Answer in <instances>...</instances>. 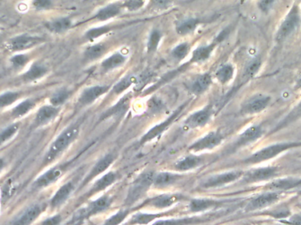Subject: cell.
I'll return each mask as SVG.
<instances>
[{
    "instance_id": "obj_1",
    "label": "cell",
    "mask_w": 301,
    "mask_h": 225,
    "mask_svg": "<svg viewBox=\"0 0 301 225\" xmlns=\"http://www.w3.org/2000/svg\"><path fill=\"white\" fill-rule=\"evenodd\" d=\"M301 13L300 5L294 3L290 9L287 14L285 15L278 29L276 31L275 40L277 42H284L292 33L297 29L301 24Z\"/></svg>"
},
{
    "instance_id": "obj_2",
    "label": "cell",
    "mask_w": 301,
    "mask_h": 225,
    "mask_svg": "<svg viewBox=\"0 0 301 225\" xmlns=\"http://www.w3.org/2000/svg\"><path fill=\"white\" fill-rule=\"evenodd\" d=\"M300 144L301 143H298V142H277V143L267 146L264 149L258 150L249 158H247L245 160V163L254 165V164H259L264 161H268L273 158H276V156L283 153L285 150H290Z\"/></svg>"
},
{
    "instance_id": "obj_3",
    "label": "cell",
    "mask_w": 301,
    "mask_h": 225,
    "mask_svg": "<svg viewBox=\"0 0 301 225\" xmlns=\"http://www.w3.org/2000/svg\"><path fill=\"white\" fill-rule=\"evenodd\" d=\"M154 177V173L151 171L146 172L142 175L139 176L130 188L128 196L126 198V203L128 205H132L140 200L143 196L146 195V193L150 186L153 184Z\"/></svg>"
},
{
    "instance_id": "obj_4",
    "label": "cell",
    "mask_w": 301,
    "mask_h": 225,
    "mask_svg": "<svg viewBox=\"0 0 301 225\" xmlns=\"http://www.w3.org/2000/svg\"><path fill=\"white\" fill-rule=\"evenodd\" d=\"M78 133H79V128L77 126H72L71 128L64 130L63 133L56 139V141L50 147V150L47 153L44 159L45 163L52 161L57 156H59V153H61L64 149H66L68 145L74 140Z\"/></svg>"
},
{
    "instance_id": "obj_5",
    "label": "cell",
    "mask_w": 301,
    "mask_h": 225,
    "mask_svg": "<svg viewBox=\"0 0 301 225\" xmlns=\"http://www.w3.org/2000/svg\"><path fill=\"white\" fill-rule=\"evenodd\" d=\"M271 97L267 94L257 93L244 102L241 107V112L246 115H251L263 112L271 104Z\"/></svg>"
},
{
    "instance_id": "obj_6",
    "label": "cell",
    "mask_w": 301,
    "mask_h": 225,
    "mask_svg": "<svg viewBox=\"0 0 301 225\" xmlns=\"http://www.w3.org/2000/svg\"><path fill=\"white\" fill-rule=\"evenodd\" d=\"M278 169L274 167H265L255 168L247 171L243 176V180L246 183H256L264 180L271 179L277 174Z\"/></svg>"
},
{
    "instance_id": "obj_7",
    "label": "cell",
    "mask_w": 301,
    "mask_h": 225,
    "mask_svg": "<svg viewBox=\"0 0 301 225\" xmlns=\"http://www.w3.org/2000/svg\"><path fill=\"white\" fill-rule=\"evenodd\" d=\"M280 198V192L276 191H268L258 196H255L249 201L247 205V211H254L257 209H262L276 203Z\"/></svg>"
},
{
    "instance_id": "obj_8",
    "label": "cell",
    "mask_w": 301,
    "mask_h": 225,
    "mask_svg": "<svg viewBox=\"0 0 301 225\" xmlns=\"http://www.w3.org/2000/svg\"><path fill=\"white\" fill-rule=\"evenodd\" d=\"M223 137L217 132H211V133L206 135L205 137L199 139L198 141L193 143L189 147V150H193L195 152L202 151V150H211L217 145L221 143Z\"/></svg>"
},
{
    "instance_id": "obj_9",
    "label": "cell",
    "mask_w": 301,
    "mask_h": 225,
    "mask_svg": "<svg viewBox=\"0 0 301 225\" xmlns=\"http://www.w3.org/2000/svg\"><path fill=\"white\" fill-rule=\"evenodd\" d=\"M243 175L242 171H229L218 175L210 177L203 183V187L205 188H217L226 184L234 182Z\"/></svg>"
},
{
    "instance_id": "obj_10",
    "label": "cell",
    "mask_w": 301,
    "mask_h": 225,
    "mask_svg": "<svg viewBox=\"0 0 301 225\" xmlns=\"http://www.w3.org/2000/svg\"><path fill=\"white\" fill-rule=\"evenodd\" d=\"M42 40L38 36H32L30 34H22L13 38L10 42V47L13 51L28 50L32 47L37 45Z\"/></svg>"
},
{
    "instance_id": "obj_11",
    "label": "cell",
    "mask_w": 301,
    "mask_h": 225,
    "mask_svg": "<svg viewBox=\"0 0 301 225\" xmlns=\"http://www.w3.org/2000/svg\"><path fill=\"white\" fill-rule=\"evenodd\" d=\"M262 135H263V128L261 125L250 126L243 133L241 134L237 144L241 146L255 142V140L262 137Z\"/></svg>"
},
{
    "instance_id": "obj_12",
    "label": "cell",
    "mask_w": 301,
    "mask_h": 225,
    "mask_svg": "<svg viewBox=\"0 0 301 225\" xmlns=\"http://www.w3.org/2000/svg\"><path fill=\"white\" fill-rule=\"evenodd\" d=\"M180 111L181 110H177V111L174 112V114L172 116L169 117L166 121L161 122L159 125L155 126L153 129H150V131L147 132V135L145 137H143L141 142H149L150 140H152V139H154L157 137H159V135L162 133L165 129H167L173 121H175V119L177 117V115L180 113Z\"/></svg>"
},
{
    "instance_id": "obj_13",
    "label": "cell",
    "mask_w": 301,
    "mask_h": 225,
    "mask_svg": "<svg viewBox=\"0 0 301 225\" xmlns=\"http://www.w3.org/2000/svg\"><path fill=\"white\" fill-rule=\"evenodd\" d=\"M211 118V111L209 109H205L196 112L188 117L186 121V125L188 128H198L205 126Z\"/></svg>"
},
{
    "instance_id": "obj_14",
    "label": "cell",
    "mask_w": 301,
    "mask_h": 225,
    "mask_svg": "<svg viewBox=\"0 0 301 225\" xmlns=\"http://www.w3.org/2000/svg\"><path fill=\"white\" fill-rule=\"evenodd\" d=\"M107 90H108L107 86H101V85L88 88L81 94L80 102L82 105L91 104L94 100H97V98L104 94L105 92H107Z\"/></svg>"
},
{
    "instance_id": "obj_15",
    "label": "cell",
    "mask_w": 301,
    "mask_h": 225,
    "mask_svg": "<svg viewBox=\"0 0 301 225\" xmlns=\"http://www.w3.org/2000/svg\"><path fill=\"white\" fill-rule=\"evenodd\" d=\"M300 183V180L294 178H284V179H275L271 183L268 184L266 188L270 191L281 192L293 188Z\"/></svg>"
},
{
    "instance_id": "obj_16",
    "label": "cell",
    "mask_w": 301,
    "mask_h": 225,
    "mask_svg": "<svg viewBox=\"0 0 301 225\" xmlns=\"http://www.w3.org/2000/svg\"><path fill=\"white\" fill-rule=\"evenodd\" d=\"M61 175H62V170L60 168H53L50 171H46L42 176H40L35 181V185L38 188H45L50 184L57 181Z\"/></svg>"
},
{
    "instance_id": "obj_17",
    "label": "cell",
    "mask_w": 301,
    "mask_h": 225,
    "mask_svg": "<svg viewBox=\"0 0 301 225\" xmlns=\"http://www.w3.org/2000/svg\"><path fill=\"white\" fill-rule=\"evenodd\" d=\"M211 83V76L209 74H204L199 76L196 80H193L192 83L189 84V90L195 94H201L209 88Z\"/></svg>"
},
{
    "instance_id": "obj_18",
    "label": "cell",
    "mask_w": 301,
    "mask_h": 225,
    "mask_svg": "<svg viewBox=\"0 0 301 225\" xmlns=\"http://www.w3.org/2000/svg\"><path fill=\"white\" fill-rule=\"evenodd\" d=\"M181 198V196L164 195V196H156L154 198L150 199L149 203L158 209H166L175 204L176 201L180 200Z\"/></svg>"
},
{
    "instance_id": "obj_19",
    "label": "cell",
    "mask_w": 301,
    "mask_h": 225,
    "mask_svg": "<svg viewBox=\"0 0 301 225\" xmlns=\"http://www.w3.org/2000/svg\"><path fill=\"white\" fill-rule=\"evenodd\" d=\"M112 203V199L109 196H102L96 200H94L87 209V216H92L96 215L98 213L104 211L105 209H108Z\"/></svg>"
},
{
    "instance_id": "obj_20",
    "label": "cell",
    "mask_w": 301,
    "mask_h": 225,
    "mask_svg": "<svg viewBox=\"0 0 301 225\" xmlns=\"http://www.w3.org/2000/svg\"><path fill=\"white\" fill-rule=\"evenodd\" d=\"M181 178V176L177 174H173L169 172H160L159 174L155 175L153 185L156 188H167L176 184Z\"/></svg>"
},
{
    "instance_id": "obj_21",
    "label": "cell",
    "mask_w": 301,
    "mask_h": 225,
    "mask_svg": "<svg viewBox=\"0 0 301 225\" xmlns=\"http://www.w3.org/2000/svg\"><path fill=\"white\" fill-rule=\"evenodd\" d=\"M57 114H58V109L55 107H50V106L42 107V109H40L38 111L35 122L37 125H44L52 119H54Z\"/></svg>"
},
{
    "instance_id": "obj_22",
    "label": "cell",
    "mask_w": 301,
    "mask_h": 225,
    "mask_svg": "<svg viewBox=\"0 0 301 225\" xmlns=\"http://www.w3.org/2000/svg\"><path fill=\"white\" fill-rule=\"evenodd\" d=\"M73 190V185L71 182L63 185L62 188H59V191L55 195L54 197L51 200V206L53 208L59 207L63 204V202L67 200V198L71 195V191Z\"/></svg>"
},
{
    "instance_id": "obj_23",
    "label": "cell",
    "mask_w": 301,
    "mask_h": 225,
    "mask_svg": "<svg viewBox=\"0 0 301 225\" xmlns=\"http://www.w3.org/2000/svg\"><path fill=\"white\" fill-rule=\"evenodd\" d=\"M114 161V156L112 154H108L105 156L104 158L100 159L99 162L97 163L96 166L93 167L91 172L89 173L87 180H91L94 177L100 175L103 171H106L109 168Z\"/></svg>"
},
{
    "instance_id": "obj_24",
    "label": "cell",
    "mask_w": 301,
    "mask_h": 225,
    "mask_svg": "<svg viewBox=\"0 0 301 225\" xmlns=\"http://www.w3.org/2000/svg\"><path fill=\"white\" fill-rule=\"evenodd\" d=\"M201 164H202V159L200 157L192 155L178 160L175 167L179 171H188L200 166Z\"/></svg>"
},
{
    "instance_id": "obj_25",
    "label": "cell",
    "mask_w": 301,
    "mask_h": 225,
    "mask_svg": "<svg viewBox=\"0 0 301 225\" xmlns=\"http://www.w3.org/2000/svg\"><path fill=\"white\" fill-rule=\"evenodd\" d=\"M117 176L115 172H109L107 174H105L102 178H100L98 181L95 182L93 185L92 189H91V195L96 194V193L100 192L102 190H104L107 188H109V186H111L112 184L117 180Z\"/></svg>"
},
{
    "instance_id": "obj_26",
    "label": "cell",
    "mask_w": 301,
    "mask_h": 225,
    "mask_svg": "<svg viewBox=\"0 0 301 225\" xmlns=\"http://www.w3.org/2000/svg\"><path fill=\"white\" fill-rule=\"evenodd\" d=\"M41 213V208L35 205L31 207L30 209H28L22 216L21 218H19L13 225H30V224H32L36 218L38 216L40 215Z\"/></svg>"
},
{
    "instance_id": "obj_27",
    "label": "cell",
    "mask_w": 301,
    "mask_h": 225,
    "mask_svg": "<svg viewBox=\"0 0 301 225\" xmlns=\"http://www.w3.org/2000/svg\"><path fill=\"white\" fill-rule=\"evenodd\" d=\"M301 118V100L298 103L294 108H293L288 114L284 117L283 121H281L279 124H277L275 131L278 129H283L284 127L293 123L294 121H298L299 119Z\"/></svg>"
},
{
    "instance_id": "obj_28",
    "label": "cell",
    "mask_w": 301,
    "mask_h": 225,
    "mask_svg": "<svg viewBox=\"0 0 301 225\" xmlns=\"http://www.w3.org/2000/svg\"><path fill=\"white\" fill-rule=\"evenodd\" d=\"M71 22L67 18H62L56 21H50L47 23L46 27L48 29L50 30L53 33H63L64 31L69 29L71 28Z\"/></svg>"
},
{
    "instance_id": "obj_29",
    "label": "cell",
    "mask_w": 301,
    "mask_h": 225,
    "mask_svg": "<svg viewBox=\"0 0 301 225\" xmlns=\"http://www.w3.org/2000/svg\"><path fill=\"white\" fill-rule=\"evenodd\" d=\"M216 46V43H211L208 46L201 47L195 50L193 54L192 61L194 63H202L209 58Z\"/></svg>"
},
{
    "instance_id": "obj_30",
    "label": "cell",
    "mask_w": 301,
    "mask_h": 225,
    "mask_svg": "<svg viewBox=\"0 0 301 225\" xmlns=\"http://www.w3.org/2000/svg\"><path fill=\"white\" fill-rule=\"evenodd\" d=\"M217 205L215 200L209 199H194L189 204V209L193 212H200L212 208Z\"/></svg>"
},
{
    "instance_id": "obj_31",
    "label": "cell",
    "mask_w": 301,
    "mask_h": 225,
    "mask_svg": "<svg viewBox=\"0 0 301 225\" xmlns=\"http://www.w3.org/2000/svg\"><path fill=\"white\" fill-rule=\"evenodd\" d=\"M125 62V57L121 54H114L103 61L101 64L102 69L106 71H111L117 67L121 66Z\"/></svg>"
},
{
    "instance_id": "obj_32",
    "label": "cell",
    "mask_w": 301,
    "mask_h": 225,
    "mask_svg": "<svg viewBox=\"0 0 301 225\" xmlns=\"http://www.w3.org/2000/svg\"><path fill=\"white\" fill-rule=\"evenodd\" d=\"M120 13V6L117 4H109L103 9L99 11L96 14L97 20L104 21L109 20L113 17L117 16Z\"/></svg>"
},
{
    "instance_id": "obj_33",
    "label": "cell",
    "mask_w": 301,
    "mask_h": 225,
    "mask_svg": "<svg viewBox=\"0 0 301 225\" xmlns=\"http://www.w3.org/2000/svg\"><path fill=\"white\" fill-rule=\"evenodd\" d=\"M47 69L40 64H33V66L30 68V71L26 72L23 79L25 81H33V80H39L46 74Z\"/></svg>"
},
{
    "instance_id": "obj_34",
    "label": "cell",
    "mask_w": 301,
    "mask_h": 225,
    "mask_svg": "<svg viewBox=\"0 0 301 225\" xmlns=\"http://www.w3.org/2000/svg\"><path fill=\"white\" fill-rule=\"evenodd\" d=\"M234 69L232 64H225L216 73L217 80L222 84L228 83L234 77Z\"/></svg>"
},
{
    "instance_id": "obj_35",
    "label": "cell",
    "mask_w": 301,
    "mask_h": 225,
    "mask_svg": "<svg viewBox=\"0 0 301 225\" xmlns=\"http://www.w3.org/2000/svg\"><path fill=\"white\" fill-rule=\"evenodd\" d=\"M202 221L197 217H187V218H178V219H167V220H160L155 223L152 225H190L197 224Z\"/></svg>"
},
{
    "instance_id": "obj_36",
    "label": "cell",
    "mask_w": 301,
    "mask_h": 225,
    "mask_svg": "<svg viewBox=\"0 0 301 225\" xmlns=\"http://www.w3.org/2000/svg\"><path fill=\"white\" fill-rule=\"evenodd\" d=\"M197 24H198V21L197 20H194V19L187 20L177 26L176 31L181 35H185L194 31L197 28Z\"/></svg>"
},
{
    "instance_id": "obj_37",
    "label": "cell",
    "mask_w": 301,
    "mask_h": 225,
    "mask_svg": "<svg viewBox=\"0 0 301 225\" xmlns=\"http://www.w3.org/2000/svg\"><path fill=\"white\" fill-rule=\"evenodd\" d=\"M262 65V62H261V59L255 58L254 60H252L251 62L248 63L245 71H244V77L247 78V79H251V78H254L255 74L259 71L260 68Z\"/></svg>"
},
{
    "instance_id": "obj_38",
    "label": "cell",
    "mask_w": 301,
    "mask_h": 225,
    "mask_svg": "<svg viewBox=\"0 0 301 225\" xmlns=\"http://www.w3.org/2000/svg\"><path fill=\"white\" fill-rule=\"evenodd\" d=\"M105 46L103 44H96L93 46L89 47L88 50L85 52V56L89 60H94L99 58L101 55L104 53Z\"/></svg>"
},
{
    "instance_id": "obj_39",
    "label": "cell",
    "mask_w": 301,
    "mask_h": 225,
    "mask_svg": "<svg viewBox=\"0 0 301 225\" xmlns=\"http://www.w3.org/2000/svg\"><path fill=\"white\" fill-rule=\"evenodd\" d=\"M33 107V102L32 100H28L21 102L18 105L15 109H13V114L15 117H21L25 115L26 113L30 112Z\"/></svg>"
},
{
    "instance_id": "obj_40",
    "label": "cell",
    "mask_w": 301,
    "mask_h": 225,
    "mask_svg": "<svg viewBox=\"0 0 301 225\" xmlns=\"http://www.w3.org/2000/svg\"><path fill=\"white\" fill-rule=\"evenodd\" d=\"M136 82V78L135 77H126L123 80H121L120 82L115 85L114 87V92H116L117 94L121 93L122 92H124L125 90H127L128 88L130 87L131 84H133Z\"/></svg>"
},
{
    "instance_id": "obj_41",
    "label": "cell",
    "mask_w": 301,
    "mask_h": 225,
    "mask_svg": "<svg viewBox=\"0 0 301 225\" xmlns=\"http://www.w3.org/2000/svg\"><path fill=\"white\" fill-rule=\"evenodd\" d=\"M161 217V215H150V214H138L132 218V225H147L150 222L153 221L155 218Z\"/></svg>"
},
{
    "instance_id": "obj_42",
    "label": "cell",
    "mask_w": 301,
    "mask_h": 225,
    "mask_svg": "<svg viewBox=\"0 0 301 225\" xmlns=\"http://www.w3.org/2000/svg\"><path fill=\"white\" fill-rule=\"evenodd\" d=\"M160 38H161V34H160L159 31H157V30L152 31V33H150L148 43H147L148 52L151 53V52H153V51L157 50V48L159 46Z\"/></svg>"
},
{
    "instance_id": "obj_43",
    "label": "cell",
    "mask_w": 301,
    "mask_h": 225,
    "mask_svg": "<svg viewBox=\"0 0 301 225\" xmlns=\"http://www.w3.org/2000/svg\"><path fill=\"white\" fill-rule=\"evenodd\" d=\"M188 51H189V46H188V43H182L180 44L179 46L175 48V50H173L172 55H173V57L180 61L182 59L185 58V56L188 54Z\"/></svg>"
},
{
    "instance_id": "obj_44",
    "label": "cell",
    "mask_w": 301,
    "mask_h": 225,
    "mask_svg": "<svg viewBox=\"0 0 301 225\" xmlns=\"http://www.w3.org/2000/svg\"><path fill=\"white\" fill-rule=\"evenodd\" d=\"M128 214H129L128 210H120L116 215H114L107 221L105 222L103 225H119L121 222L125 219L126 217L128 216Z\"/></svg>"
},
{
    "instance_id": "obj_45",
    "label": "cell",
    "mask_w": 301,
    "mask_h": 225,
    "mask_svg": "<svg viewBox=\"0 0 301 225\" xmlns=\"http://www.w3.org/2000/svg\"><path fill=\"white\" fill-rule=\"evenodd\" d=\"M18 129H19V125L13 124V125L9 126L7 129L3 130L0 133V144L8 141L10 138H13V136L16 133Z\"/></svg>"
},
{
    "instance_id": "obj_46",
    "label": "cell",
    "mask_w": 301,
    "mask_h": 225,
    "mask_svg": "<svg viewBox=\"0 0 301 225\" xmlns=\"http://www.w3.org/2000/svg\"><path fill=\"white\" fill-rule=\"evenodd\" d=\"M68 97H69V92H67L66 90H61L55 93L52 98L50 99V102L54 107L60 106L68 99Z\"/></svg>"
},
{
    "instance_id": "obj_47",
    "label": "cell",
    "mask_w": 301,
    "mask_h": 225,
    "mask_svg": "<svg viewBox=\"0 0 301 225\" xmlns=\"http://www.w3.org/2000/svg\"><path fill=\"white\" fill-rule=\"evenodd\" d=\"M19 94L16 92H6L0 96V108L7 107L9 105L13 104V102L18 99Z\"/></svg>"
},
{
    "instance_id": "obj_48",
    "label": "cell",
    "mask_w": 301,
    "mask_h": 225,
    "mask_svg": "<svg viewBox=\"0 0 301 225\" xmlns=\"http://www.w3.org/2000/svg\"><path fill=\"white\" fill-rule=\"evenodd\" d=\"M109 30H110V28H109V27H101V28H92V29L88 31L86 34V36L90 40H93V39H96V38L103 35L105 33H108Z\"/></svg>"
},
{
    "instance_id": "obj_49",
    "label": "cell",
    "mask_w": 301,
    "mask_h": 225,
    "mask_svg": "<svg viewBox=\"0 0 301 225\" xmlns=\"http://www.w3.org/2000/svg\"><path fill=\"white\" fill-rule=\"evenodd\" d=\"M276 0H258L257 6L262 13L268 14L273 7V4Z\"/></svg>"
},
{
    "instance_id": "obj_50",
    "label": "cell",
    "mask_w": 301,
    "mask_h": 225,
    "mask_svg": "<svg viewBox=\"0 0 301 225\" xmlns=\"http://www.w3.org/2000/svg\"><path fill=\"white\" fill-rule=\"evenodd\" d=\"M29 62V57L25 55H16L11 59V63L15 68H21Z\"/></svg>"
},
{
    "instance_id": "obj_51",
    "label": "cell",
    "mask_w": 301,
    "mask_h": 225,
    "mask_svg": "<svg viewBox=\"0 0 301 225\" xmlns=\"http://www.w3.org/2000/svg\"><path fill=\"white\" fill-rule=\"evenodd\" d=\"M145 4V0H126L124 6L130 11H136L141 8Z\"/></svg>"
},
{
    "instance_id": "obj_52",
    "label": "cell",
    "mask_w": 301,
    "mask_h": 225,
    "mask_svg": "<svg viewBox=\"0 0 301 225\" xmlns=\"http://www.w3.org/2000/svg\"><path fill=\"white\" fill-rule=\"evenodd\" d=\"M33 5L37 10H45L52 5L51 0H33Z\"/></svg>"
},
{
    "instance_id": "obj_53",
    "label": "cell",
    "mask_w": 301,
    "mask_h": 225,
    "mask_svg": "<svg viewBox=\"0 0 301 225\" xmlns=\"http://www.w3.org/2000/svg\"><path fill=\"white\" fill-rule=\"evenodd\" d=\"M280 223L286 225H301V214H296L292 217H287L285 220H281Z\"/></svg>"
},
{
    "instance_id": "obj_54",
    "label": "cell",
    "mask_w": 301,
    "mask_h": 225,
    "mask_svg": "<svg viewBox=\"0 0 301 225\" xmlns=\"http://www.w3.org/2000/svg\"><path fill=\"white\" fill-rule=\"evenodd\" d=\"M171 2V0H151V4L155 8H167Z\"/></svg>"
},
{
    "instance_id": "obj_55",
    "label": "cell",
    "mask_w": 301,
    "mask_h": 225,
    "mask_svg": "<svg viewBox=\"0 0 301 225\" xmlns=\"http://www.w3.org/2000/svg\"><path fill=\"white\" fill-rule=\"evenodd\" d=\"M61 223V217L60 216H55V217H50L43 221L42 225H59Z\"/></svg>"
},
{
    "instance_id": "obj_56",
    "label": "cell",
    "mask_w": 301,
    "mask_h": 225,
    "mask_svg": "<svg viewBox=\"0 0 301 225\" xmlns=\"http://www.w3.org/2000/svg\"><path fill=\"white\" fill-rule=\"evenodd\" d=\"M295 89H296V90H301V79H299L297 82H296Z\"/></svg>"
},
{
    "instance_id": "obj_57",
    "label": "cell",
    "mask_w": 301,
    "mask_h": 225,
    "mask_svg": "<svg viewBox=\"0 0 301 225\" xmlns=\"http://www.w3.org/2000/svg\"><path fill=\"white\" fill-rule=\"evenodd\" d=\"M4 167V160L2 159H0V171H1V169L3 168Z\"/></svg>"
},
{
    "instance_id": "obj_58",
    "label": "cell",
    "mask_w": 301,
    "mask_h": 225,
    "mask_svg": "<svg viewBox=\"0 0 301 225\" xmlns=\"http://www.w3.org/2000/svg\"><path fill=\"white\" fill-rule=\"evenodd\" d=\"M245 1H247V0H241V2H245Z\"/></svg>"
}]
</instances>
